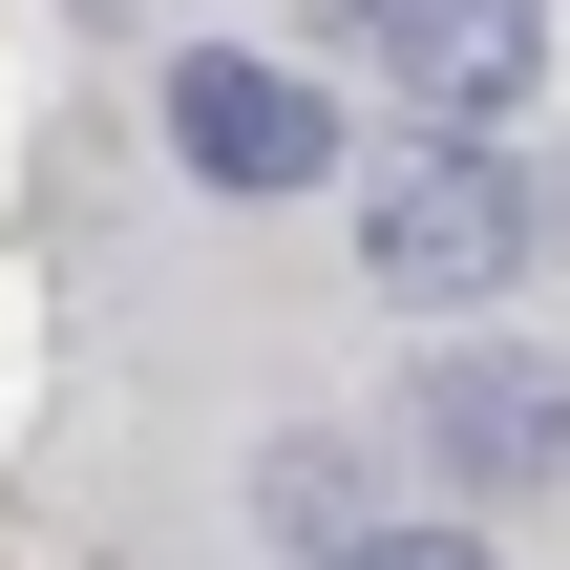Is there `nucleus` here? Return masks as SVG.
I'll use <instances>...</instances> for the list:
<instances>
[{"mask_svg":"<svg viewBox=\"0 0 570 570\" xmlns=\"http://www.w3.org/2000/svg\"><path fill=\"white\" fill-rule=\"evenodd\" d=\"M402 423H423V465H444V487H487V508L570 487V360H508V338H444V360L402 381Z\"/></svg>","mask_w":570,"mask_h":570,"instance_id":"obj_2","label":"nucleus"},{"mask_svg":"<svg viewBox=\"0 0 570 570\" xmlns=\"http://www.w3.org/2000/svg\"><path fill=\"white\" fill-rule=\"evenodd\" d=\"M529 254H550V212H529L508 148H402V169L360 190V275H381V296H508Z\"/></svg>","mask_w":570,"mask_h":570,"instance_id":"obj_1","label":"nucleus"},{"mask_svg":"<svg viewBox=\"0 0 570 570\" xmlns=\"http://www.w3.org/2000/svg\"><path fill=\"white\" fill-rule=\"evenodd\" d=\"M254 508H275V550H360V570H444V529H423V508H381L360 465H275Z\"/></svg>","mask_w":570,"mask_h":570,"instance_id":"obj_5","label":"nucleus"},{"mask_svg":"<svg viewBox=\"0 0 570 570\" xmlns=\"http://www.w3.org/2000/svg\"><path fill=\"white\" fill-rule=\"evenodd\" d=\"M360 42H381V85H423L444 127H508L529 63H550V0H360Z\"/></svg>","mask_w":570,"mask_h":570,"instance_id":"obj_4","label":"nucleus"},{"mask_svg":"<svg viewBox=\"0 0 570 570\" xmlns=\"http://www.w3.org/2000/svg\"><path fill=\"white\" fill-rule=\"evenodd\" d=\"M169 148H190L212 190H317V169H338V106H317L296 63L212 42V63H169Z\"/></svg>","mask_w":570,"mask_h":570,"instance_id":"obj_3","label":"nucleus"}]
</instances>
